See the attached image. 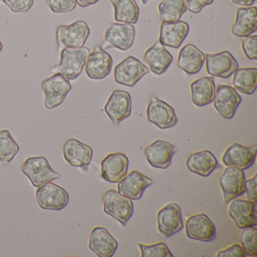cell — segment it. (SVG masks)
I'll list each match as a JSON object with an SVG mask.
<instances>
[{
    "label": "cell",
    "instance_id": "14",
    "mask_svg": "<svg viewBox=\"0 0 257 257\" xmlns=\"http://www.w3.org/2000/svg\"><path fill=\"white\" fill-rule=\"evenodd\" d=\"M154 183L153 179L134 170L118 182L117 187L120 195L132 200H139L142 198L145 189Z\"/></svg>",
    "mask_w": 257,
    "mask_h": 257
},
{
    "label": "cell",
    "instance_id": "4",
    "mask_svg": "<svg viewBox=\"0 0 257 257\" xmlns=\"http://www.w3.org/2000/svg\"><path fill=\"white\" fill-rule=\"evenodd\" d=\"M103 211L122 225H127L133 216L132 200L120 195L114 189H109L103 195Z\"/></svg>",
    "mask_w": 257,
    "mask_h": 257
},
{
    "label": "cell",
    "instance_id": "30",
    "mask_svg": "<svg viewBox=\"0 0 257 257\" xmlns=\"http://www.w3.org/2000/svg\"><path fill=\"white\" fill-rule=\"evenodd\" d=\"M232 85L239 92L247 95L253 94L256 89L257 69L255 67L237 68L233 75Z\"/></svg>",
    "mask_w": 257,
    "mask_h": 257
},
{
    "label": "cell",
    "instance_id": "31",
    "mask_svg": "<svg viewBox=\"0 0 257 257\" xmlns=\"http://www.w3.org/2000/svg\"><path fill=\"white\" fill-rule=\"evenodd\" d=\"M109 2L113 6L116 22L130 25L138 22L140 10L135 0H109Z\"/></svg>",
    "mask_w": 257,
    "mask_h": 257
},
{
    "label": "cell",
    "instance_id": "24",
    "mask_svg": "<svg viewBox=\"0 0 257 257\" xmlns=\"http://www.w3.org/2000/svg\"><path fill=\"white\" fill-rule=\"evenodd\" d=\"M189 26L186 22H164L160 28L159 43L164 46L179 49L189 34Z\"/></svg>",
    "mask_w": 257,
    "mask_h": 257
},
{
    "label": "cell",
    "instance_id": "12",
    "mask_svg": "<svg viewBox=\"0 0 257 257\" xmlns=\"http://www.w3.org/2000/svg\"><path fill=\"white\" fill-rule=\"evenodd\" d=\"M132 97L127 91L115 90L111 94L104 106V111L114 124H119L132 113Z\"/></svg>",
    "mask_w": 257,
    "mask_h": 257
},
{
    "label": "cell",
    "instance_id": "29",
    "mask_svg": "<svg viewBox=\"0 0 257 257\" xmlns=\"http://www.w3.org/2000/svg\"><path fill=\"white\" fill-rule=\"evenodd\" d=\"M192 101L195 106L202 107L210 104L216 96V85L213 77L204 76L194 81L190 85Z\"/></svg>",
    "mask_w": 257,
    "mask_h": 257
},
{
    "label": "cell",
    "instance_id": "13",
    "mask_svg": "<svg viewBox=\"0 0 257 257\" xmlns=\"http://www.w3.org/2000/svg\"><path fill=\"white\" fill-rule=\"evenodd\" d=\"M185 229L186 235L192 240L210 242L216 238V227L204 213H198L188 218Z\"/></svg>",
    "mask_w": 257,
    "mask_h": 257
},
{
    "label": "cell",
    "instance_id": "20",
    "mask_svg": "<svg viewBox=\"0 0 257 257\" xmlns=\"http://www.w3.org/2000/svg\"><path fill=\"white\" fill-rule=\"evenodd\" d=\"M229 202L228 213L237 228L242 229L257 225L255 204L247 200L236 198Z\"/></svg>",
    "mask_w": 257,
    "mask_h": 257
},
{
    "label": "cell",
    "instance_id": "1",
    "mask_svg": "<svg viewBox=\"0 0 257 257\" xmlns=\"http://www.w3.org/2000/svg\"><path fill=\"white\" fill-rule=\"evenodd\" d=\"M89 55L90 49L87 47L61 49L59 63L51 71L61 73L68 80H76L82 73Z\"/></svg>",
    "mask_w": 257,
    "mask_h": 257
},
{
    "label": "cell",
    "instance_id": "44",
    "mask_svg": "<svg viewBox=\"0 0 257 257\" xmlns=\"http://www.w3.org/2000/svg\"><path fill=\"white\" fill-rule=\"evenodd\" d=\"M141 2L143 3V4L146 5V4H147V2H148V0H141Z\"/></svg>",
    "mask_w": 257,
    "mask_h": 257
},
{
    "label": "cell",
    "instance_id": "19",
    "mask_svg": "<svg viewBox=\"0 0 257 257\" xmlns=\"http://www.w3.org/2000/svg\"><path fill=\"white\" fill-rule=\"evenodd\" d=\"M113 60L103 48L97 46L90 53L85 64V73L90 79L100 80L106 78L112 70Z\"/></svg>",
    "mask_w": 257,
    "mask_h": 257
},
{
    "label": "cell",
    "instance_id": "27",
    "mask_svg": "<svg viewBox=\"0 0 257 257\" xmlns=\"http://www.w3.org/2000/svg\"><path fill=\"white\" fill-rule=\"evenodd\" d=\"M205 61V55L192 44L182 48L179 52L177 66L189 75L197 74L202 68Z\"/></svg>",
    "mask_w": 257,
    "mask_h": 257
},
{
    "label": "cell",
    "instance_id": "34",
    "mask_svg": "<svg viewBox=\"0 0 257 257\" xmlns=\"http://www.w3.org/2000/svg\"><path fill=\"white\" fill-rule=\"evenodd\" d=\"M240 246L243 248L246 255H257V229L255 226L242 228L240 236Z\"/></svg>",
    "mask_w": 257,
    "mask_h": 257
},
{
    "label": "cell",
    "instance_id": "11",
    "mask_svg": "<svg viewBox=\"0 0 257 257\" xmlns=\"http://www.w3.org/2000/svg\"><path fill=\"white\" fill-rule=\"evenodd\" d=\"M147 120L160 129H168L177 124L178 118L172 106L166 102L153 97L147 110Z\"/></svg>",
    "mask_w": 257,
    "mask_h": 257
},
{
    "label": "cell",
    "instance_id": "10",
    "mask_svg": "<svg viewBox=\"0 0 257 257\" xmlns=\"http://www.w3.org/2000/svg\"><path fill=\"white\" fill-rule=\"evenodd\" d=\"M244 173L243 170L227 167L219 177V184L223 194L224 203H229L231 200L244 193Z\"/></svg>",
    "mask_w": 257,
    "mask_h": 257
},
{
    "label": "cell",
    "instance_id": "18",
    "mask_svg": "<svg viewBox=\"0 0 257 257\" xmlns=\"http://www.w3.org/2000/svg\"><path fill=\"white\" fill-rule=\"evenodd\" d=\"M176 152L177 150L172 144L162 140H157L146 147L144 154L153 168L166 169L171 165Z\"/></svg>",
    "mask_w": 257,
    "mask_h": 257
},
{
    "label": "cell",
    "instance_id": "38",
    "mask_svg": "<svg viewBox=\"0 0 257 257\" xmlns=\"http://www.w3.org/2000/svg\"><path fill=\"white\" fill-rule=\"evenodd\" d=\"M2 2L14 13L29 11L34 4V0H2Z\"/></svg>",
    "mask_w": 257,
    "mask_h": 257
},
{
    "label": "cell",
    "instance_id": "26",
    "mask_svg": "<svg viewBox=\"0 0 257 257\" xmlns=\"http://www.w3.org/2000/svg\"><path fill=\"white\" fill-rule=\"evenodd\" d=\"M257 30L256 7L237 9L235 22L231 28L233 35L240 38L250 36Z\"/></svg>",
    "mask_w": 257,
    "mask_h": 257
},
{
    "label": "cell",
    "instance_id": "7",
    "mask_svg": "<svg viewBox=\"0 0 257 257\" xmlns=\"http://www.w3.org/2000/svg\"><path fill=\"white\" fill-rule=\"evenodd\" d=\"M36 198L40 208L55 211L65 208L70 201L67 191L51 182L38 187Z\"/></svg>",
    "mask_w": 257,
    "mask_h": 257
},
{
    "label": "cell",
    "instance_id": "2",
    "mask_svg": "<svg viewBox=\"0 0 257 257\" xmlns=\"http://www.w3.org/2000/svg\"><path fill=\"white\" fill-rule=\"evenodd\" d=\"M91 30L84 21H76L70 25H61L56 30V40L59 49L82 48L90 37Z\"/></svg>",
    "mask_w": 257,
    "mask_h": 257
},
{
    "label": "cell",
    "instance_id": "32",
    "mask_svg": "<svg viewBox=\"0 0 257 257\" xmlns=\"http://www.w3.org/2000/svg\"><path fill=\"white\" fill-rule=\"evenodd\" d=\"M186 10V0H163L159 5V18L162 23L178 22Z\"/></svg>",
    "mask_w": 257,
    "mask_h": 257
},
{
    "label": "cell",
    "instance_id": "23",
    "mask_svg": "<svg viewBox=\"0 0 257 257\" xmlns=\"http://www.w3.org/2000/svg\"><path fill=\"white\" fill-rule=\"evenodd\" d=\"M118 241L103 227H94L90 234L88 247L99 257H111L118 248Z\"/></svg>",
    "mask_w": 257,
    "mask_h": 257
},
{
    "label": "cell",
    "instance_id": "36",
    "mask_svg": "<svg viewBox=\"0 0 257 257\" xmlns=\"http://www.w3.org/2000/svg\"><path fill=\"white\" fill-rule=\"evenodd\" d=\"M46 4L51 11L55 14L70 13L76 7L75 0H46Z\"/></svg>",
    "mask_w": 257,
    "mask_h": 257
},
{
    "label": "cell",
    "instance_id": "45",
    "mask_svg": "<svg viewBox=\"0 0 257 257\" xmlns=\"http://www.w3.org/2000/svg\"><path fill=\"white\" fill-rule=\"evenodd\" d=\"M3 50V43L2 42L0 41V52H2Z\"/></svg>",
    "mask_w": 257,
    "mask_h": 257
},
{
    "label": "cell",
    "instance_id": "17",
    "mask_svg": "<svg viewBox=\"0 0 257 257\" xmlns=\"http://www.w3.org/2000/svg\"><path fill=\"white\" fill-rule=\"evenodd\" d=\"M256 156V147H246L239 144H231L222 156V163L227 167L246 170L252 166Z\"/></svg>",
    "mask_w": 257,
    "mask_h": 257
},
{
    "label": "cell",
    "instance_id": "42",
    "mask_svg": "<svg viewBox=\"0 0 257 257\" xmlns=\"http://www.w3.org/2000/svg\"><path fill=\"white\" fill-rule=\"evenodd\" d=\"M76 4L79 5L82 8L89 7V6L94 5L98 3L100 0H75Z\"/></svg>",
    "mask_w": 257,
    "mask_h": 257
},
{
    "label": "cell",
    "instance_id": "25",
    "mask_svg": "<svg viewBox=\"0 0 257 257\" xmlns=\"http://www.w3.org/2000/svg\"><path fill=\"white\" fill-rule=\"evenodd\" d=\"M186 165L189 171L204 177H208L219 167L214 155L207 150L191 154L186 159Z\"/></svg>",
    "mask_w": 257,
    "mask_h": 257
},
{
    "label": "cell",
    "instance_id": "3",
    "mask_svg": "<svg viewBox=\"0 0 257 257\" xmlns=\"http://www.w3.org/2000/svg\"><path fill=\"white\" fill-rule=\"evenodd\" d=\"M22 171L30 179L33 186L37 188L61 177L52 169L44 156L28 158L22 165Z\"/></svg>",
    "mask_w": 257,
    "mask_h": 257
},
{
    "label": "cell",
    "instance_id": "39",
    "mask_svg": "<svg viewBox=\"0 0 257 257\" xmlns=\"http://www.w3.org/2000/svg\"><path fill=\"white\" fill-rule=\"evenodd\" d=\"M256 177L257 174H255L253 177L246 180L244 188L246 200L255 204L257 202Z\"/></svg>",
    "mask_w": 257,
    "mask_h": 257
},
{
    "label": "cell",
    "instance_id": "9",
    "mask_svg": "<svg viewBox=\"0 0 257 257\" xmlns=\"http://www.w3.org/2000/svg\"><path fill=\"white\" fill-rule=\"evenodd\" d=\"M158 230L164 238L171 237L183 228L181 209L177 203H170L158 212Z\"/></svg>",
    "mask_w": 257,
    "mask_h": 257
},
{
    "label": "cell",
    "instance_id": "15",
    "mask_svg": "<svg viewBox=\"0 0 257 257\" xmlns=\"http://www.w3.org/2000/svg\"><path fill=\"white\" fill-rule=\"evenodd\" d=\"M213 102V106L221 116L231 119L241 103V97L233 87L219 84L216 88V96Z\"/></svg>",
    "mask_w": 257,
    "mask_h": 257
},
{
    "label": "cell",
    "instance_id": "5",
    "mask_svg": "<svg viewBox=\"0 0 257 257\" xmlns=\"http://www.w3.org/2000/svg\"><path fill=\"white\" fill-rule=\"evenodd\" d=\"M135 36L136 30L130 24H110L105 30L103 47L105 49L116 48L118 50L125 52L133 46Z\"/></svg>",
    "mask_w": 257,
    "mask_h": 257
},
{
    "label": "cell",
    "instance_id": "37",
    "mask_svg": "<svg viewBox=\"0 0 257 257\" xmlns=\"http://www.w3.org/2000/svg\"><path fill=\"white\" fill-rule=\"evenodd\" d=\"M257 36H248L243 37L241 41V48L245 56L249 60L257 59Z\"/></svg>",
    "mask_w": 257,
    "mask_h": 257
},
{
    "label": "cell",
    "instance_id": "41",
    "mask_svg": "<svg viewBox=\"0 0 257 257\" xmlns=\"http://www.w3.org/2000/svg\"><path fill=\"white\" fill-rule=\"evenodd\" d=\"M186 9L190 13H199L203 8L207 6L211 5L213 0H186Z\"/></svg>",
    "mask_w": 257,
    "mask_h": 257
},
{
    "label": "cell",
    "instance_id": "6",
    "mask_svg": "<svg viewBox=\"0 0 257 257\" xmlns=\"http://www.w3.org/2000/svg\"><path fill=\"white\" fill-rule=\"evenodd\" d=\"M42 88L45 94L44 104L48 109H55L65 100L72 89L71 84L61 73L43 80Z\"/></svg>",
    "mask_w": 257,
    "mask_h": 257
},
{
    "label": "cell",
    "instance_id": "22",
    "mask_svg": "<svg viewBox=\"0 0 257 257\" xmlns=\"http://www.w3.org/2000/svg\"><path fill=\"white\" fill-rule=\"evenodd\" d=\"M64 159L72 166L85 168L91 163L93 150L91 147L75 138L66 141L63 147Z\"/></svg>",
    "mask_w": 257,
    "mask_h": 257
},
{
    "label": "cell",
    "instance_id": "8",
    "mask_svg": "<svg viewBox=\"0 0 257 257\" xmlns=\"http://www.w3.org/2000/svg\"><path fill=\"white\" fill-rule=\"evenodd\" d=\"M150 71V68L139 60L135 57L129 56L115 67L114 79L120 85L133 87Z\"/></svg>",
    "mask_w": 257,
    "mask_h": 257
},
{
    "label": "cell",
    "instance_id": "35",
    "mask_svg": "<svg viewBox=\"0 0 257 257\" xmlns=\"http://www.w3.org/2000/svg\"><path fill=\"white\" fill-rule=\"evenodd\" d=\"M138 246L141 249L142 257H174L168 245L164 242L151 245L138 243Z\"/></svg>",
    "mask_w": 257,
    "mask_h": 257
},
{
    "label": "cell",
    "instance_id": "21",
    "mask_svg": "<svg viewBox=\"0 0 257 257\" xmlns=\"http://www.w3.org/2000/svg\"><path fill=\"white\" fill-rule=\"evenodd\" d=\"M129 160L121 153H110L100 164L101 177L109 183H118L127 174Z\"/></svg>",
    "mask_w": 257,
    "mask_h": 257
},
{
    "label": "cell",
    "instance_id": "40",
    "mask_svg": "<svg viewBox=\"0 0 257 257\" xmlns=\"http://www.w3.org/2000/svg\"><path fill=\"white\" fill-rule=\"evenodd\" d=\"M246 252L243 250L242 246L238 243H234L227 249L219 251L216 253V257H245Z\"/></svg>",
    "mask_w": 257,
    "mask_h": 257
},
{
    "label": "cell",
    "instance_id": "43",
    "mask_svg": "<svg viewBox=\"0 0 257 257\" xmlns=\"http://www.w3.org/2000/svg\"><path fill=\"white\" fill-rule=\"evenodd\" d=\"M231 2L236 5L242 6V7H251L255 2V0H231Z\"/></svg>",
    "mask_w": 257,
    "mask_h": 257
},
{
    "label": "cell",
    "instance_id": "33",
    "mask_svg": "<svg viewBox=\"0 0 257 257\" xmlns=\"http://www.w3.org/2000/svg\"><path fill=\"white\" fill-rule=\"evenodd\" d=\"M20 150L10 131H0V162L10 164Z\"/></svg>",
    "mask_w": 257,
    "mask_h": 257
},
{
    "label": "cell",
    "instance_id": "16",
    "mask_svg": "<svg viewBox=\"0 0 257 257\" xmlns=\"http://www.w3.org/2000/svg\"><path fill=\"white\" fill-rule=\"evenodd\" d=\"M206 70L215 77L228 79L238 68L235 58L228 51L219 53L206 54Z\"/></svg>",
    "mask_w": 257,
    "mask_h": 257
},
{
    "label": "cell",
    "instance_id": "28",
    "mask_svg": "<svg viewBox=\"0 0 257 257\" xmlns=\"http://www.w3.org/2000/svg\"><path fill=\"white\" fill-rule=\"evenodd\" d=\"M144 58L152 72L158 76L163 74L174 60L171 54L159 43V40L156 44L147 49Z\"/></svg>",
    "mask_w": 257,
    "mask_h": 257
}]
</instances>
